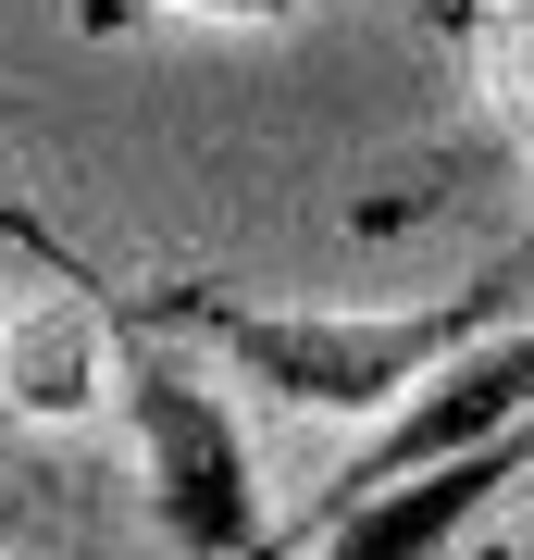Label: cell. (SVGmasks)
Masks as SVG:
<instances>
[{"mask_svg":"<svg viewBox=\"0 0 534 560\" xmlns=\"http://www.w3.org/2000/svg\"><path fill=\"white\" fill-rule=\"evenodd\" d=\"M162 337H199L212 361L261 374L274 399L298 411H336V423H385L436 361H460L473 337L534 312V237L497 261V275L448 287V300H411V312H274V300H224V287H150L138 300Z\"/></svg>","mask_w":534,"mask_h":560,"instance_id":"obj_1","label":"cell"},{"mask_svg":"<svg viewBox=\"0 0 534 560\" xmlns=\"http://www.w3.org/2000/svg\"><path fill=\"white\" fill-rule=\"evenodd\" d=\"M112 399L138 423V474H150V511L187 560H261L274 523H261V474H249V436L237 411L212 399V374H187L175 337L150 312H124V349H112Z\"/></svg>","mask_w":534,"mask_h":560,"instance_id":"obj_2","label":"cell"},{"mask_svg":"<svg viewBox=\"0 0 534 560\" xmlns=\"http://www.w3.org/2000/svg\"><path fill=\"white\" fill-rule=\"evenodd\" d=\"M0 212H13V200H0ZM13 224H25V212H13ZM25 249H38V275L0 300V411L87 423L99 386H112V349H124V300H99L38 224H25Z\"/></svg>","mask_w":534,"mask_h":560,"instance_id":"obj_3","label":"cell"},{"mask_svg":"<svg viewBox=\"0 0 534 560\" xmlns=\"http://www.w3.org/2000/svg\"><path fill=\"white\" fill-rule=\"evenodd\" d=\"M510 486H534V411L510 423V436H485V448H448V460H423V474L373 486V499L323 511L311 536H323V560H448Z\"/></svg>","mask_w":534,"mask_h":560,"instance_id":"obj_4","label":"cell"},{"mask_svg":"<svg viewBox=\"0 0 534 560\" xmlns=\"http://www.w3.org/2000/svg\"><path fill=\"white\" fill-rule=\"evenodd\" d=\"M150 13H199V25H286L298 0H75L87 38H112V25H150Z\"/></svg>","mask_w":534,"mask_h":560,"instance_id":"obj_5","label":"cell"}]
</instances>
